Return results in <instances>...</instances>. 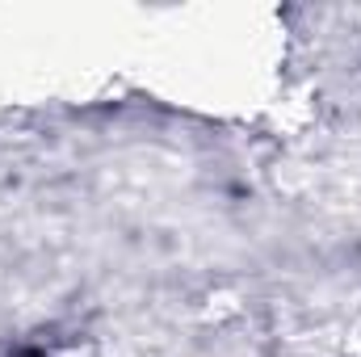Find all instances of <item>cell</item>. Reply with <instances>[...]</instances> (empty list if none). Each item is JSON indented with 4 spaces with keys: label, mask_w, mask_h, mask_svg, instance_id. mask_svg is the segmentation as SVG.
<instances>
[{
    "label": "cell",
    "mask_w": 361,
    "mask_h": 357,
    "mask_svg": "<svg viewBox=\"0 0 361 357\" xmlns=\"http://www.w3.org/2000/svg\"><path fill=\"white\" fill-rule=\"evenodd\" d=\"M21 357H42V353H21Z\"/></svg>",
    "instance_id": "obj_1"
}]
</instances>
